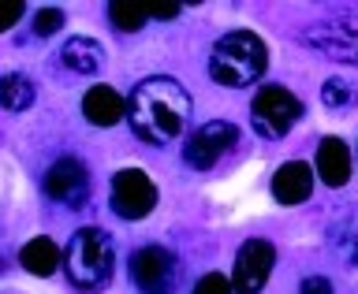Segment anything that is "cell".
<instances>
[{
	"label": "cell",
	"mask_w": 358,
	"mask_h": 294,
	"mask_svg": "<svg viewBox=\"0 0 358 294\" xmlns=\"http://www.w3.org/2000/svg\"><path fill=\"white\" fill-rule=\"evenodd\" d=\"M127 119L142 142L172 145L190 119V94L176 78H164V75L142 78L134 86V94L127 97Z\"/></svg>",
	"instance_id": "6da1fadb"
},
{
	"label": "cell",
	"mask_w": 358,
	"mask_h": 294,
	"mask_svg": "<svg viewBox=\"0 0 358 294\" xmlns=\"http://www.w3.org/2000/svg\"><path fill=\"white\" fill-rule=\"evenodd\" d=\"M60 265H64V276L71 279L78 291H101L112 279V268H116L112 235L101 231V228L75 231L64 257H60Z\"/></svg>",
	"instance_id": "7a4b0ae2"
},
{
	"label": "cell",
	"mask_w": 358,
	"mask_h": 294,
	"mask_svg": "<svg viewBox=\"0 0 358 294\" xmlns=\"http://www.w3.org/2000/svg\"><path fill=\"white\" fill-rule=\"evenodd\" d=\"M265 64H268V49H265V41L250 30L224 34L209 52V75L217 78L220 86H231V89L257 82L262 71H265Z\"/></svg>",
	"instance_id": "3957f363"
},
{
	"label": "cell",
	"mask_w": 358,
	"mask_h": 294,
	"mask_svg": "<svg viewBox=\"0 0 358 294\" xmlns=\"http://www.w3.org/2000/svg\"><path fill=\"white\" fill-rule=\"evenodd\" d=\"M306 45H313L329 60L358 64V8H343L324 22H313L306 30Z\"/></svg>",
	"instance_id": "277c9868"
},
{
	"label": "cell",
	"mask_w": 358,
	"mask_h": 294,
	"mask_svg": "<svg viewBox=\"0 0 358 294\" xmlns=\"http://www.w3.org/2000/svg\"><path fill=\"white\" fill-rule=\"evenodd\" d=\"M299 116H302V101L295 94H287L284 86H265L250 105L254 131L262 134V138H284V134L299 123Z\"/></svg>",
	"instance_id": "5b68a950"
},
{
	"label": "cell",
	"mask_w": 358,
	"mask_h": 294,
	"mask_svg": "<svg viewBox=\"0 0 358 294\" xmlns=\"http://www.w3.org/2000/svg\"><path fill=\"white\" fill-rule=\"evenodd\" d=\"M131 279L142 294H172L179 279V265L161 246H142L131 257Z\"/></svg>",
	"instance_id": "8992f818"
},
{
	"label": "cell",
	"mask_w": 358,
	"mask_h": 294,
	"mask_svg": "<svg viewBox=\"0 0 358 294\" xmlns=\"http://www.w3.org/2000/svg\"><path fill=\"white\" fill-rule=\"evenodd\" d=\"M112 209L123 220H142L157 209V186L138 168H123L112 179Z\"/></svg>",
	"instance_id": "52a82bcc"
},
{
	"label": "cell",
	"mask_w": 358,
	"mask_h": 294,
	"mask_svg": "<svg viewBox=\"0 0 358 294\" xmlns=\"http://www.w3.org/2000/svg\"><path fill=\"white\" fill-rule=\"evenodd\" d=\"M235 142H239V127H231V123H224V119H209L187 138L183 161L190 168H198V172H209Z\"/></svg>",
	"instance_id": "ba28073f"
},
{
	"label": "cell",
	"mask_w": 358,
	"mask_h": 294,
	"mask_svg": "<svg viewBox=\"0 0 358 294\" xmlns=\"http://www.w3.org/2000/svg\"><path fill=\"white\" fill-rule=\"evenodd\" d=\"M276 265V250L265 239H250L243 242L239 257H235V272H231V291L235 294H262V287L268 284Z\"/></svg>",
	"instance_id": "9c48e42d"
},
{
	"label": "cell",
	"mask_w": 358,
	"mask_h": 294,
	"mask_svg": "<svg viewBox=\"0 0 358 294\" xmlns=\"http://www.w3.org/2000/svg\"><path fill=\"white\" fill-rule=\"evenodd\" d=\"M45 194L52 201H60L67 209H83L90 198V172L83 161L75 156H60L49 172H45Z\"/></svg>",
	"instance_id": "30bf717a"
},
{
	"label": "cell",
	"mask_w": 358,
	"mask_h": 294,
	"mask_svg": "<svg viewBox=\"0 0 358 294\" xmlns=\"http://www.w3.org/2000/svg\"><path fill=\"white\" fill-rule=\"evenodd\" d=\"M310 190H313V172H310V164L287 161V164L276 168V175H273V194H276L280 205H299V201L310 198Z\"/></svg>",
	"instance_id": "8fae6325"
},
{
	"label": "cell",
	"mask_w": 358,
	"mask_h": 294,
	"mask_svg": "<svg viewBox=\"0 0 358 294\" xmlns=\"http://www.w3.org/2000/svg\"><path fill=\"white\" fill-rule=\"evenodd\" d=\"M83 116L94 127H112L127 116V101H123L112 86H90V94L83 97Z\"/></svg>",
	"instance_id": "7c38bea8"
},
{
	"label": "cell",
	"mask_w": 358,
	"mask_h": 294,
	"mask_svg": "<svg viewBox=\"0 0 358 294\" xmlns=\"http://www.w3.org/2000/svg\"><path fill=\"white\" fill-rule=\"evenodd\" d=\"M317 175L329 186H343L351 179V149L343 138H324L317 145Z\"/></svg>",
	"instance_id": "4fadbf2b"
},
{
	"label": "cell",
	"mask_w": 358,
	"mask_h": 294,
	"mask_svg": "<svg viewBox=\"0 0 358 294\" xmlns=\"http://www.w3.org/2000/svg\"><path fill=\"white\" fill-rule=\"evenodd\" d=\"M60 60H64V67H71L75 75H97L101 64H105V49H101L94 38H71L60 49Z\"/></svg>",
	"instance_id": "5bb4252c"
},
{
	"label": "cell",
	"mask_w": 358,
	"mask_h": 294,
	"mask_svg": "<svg viewBox=\"0 0 358 294\" xmlns=\"http://www.w3.org/2000/svg\"><path fill=\"white\" fill-rule=\"evenodd\" d=\"M19 265L27 268L30 276H52L56 265H60V250H56L52 239H30L19 250Z\"/></svg>",
	"instance_id": "9a60e30c"
},
{
	"label": "cell",
	"mask_w": 358,
	"mask_h": 294,
	"mask_svg": "<svg viewBox=\"0 0 358 294\" xmlns=\"http://www.w3.org/2000/svg\"><path fill=\"white\" fill-rule=\"evenodd\" d=\"M34 97H38V89H34V82L27 75H4L0 78V108L8 112H27L34 105Z\"/></svg>",
	"instance_id": "2e32d148"
},
{
	"label": "cell",
	"mask_w": 358,
	"mask_h": 294,
	"mask_svg": "<svg viewBox=\"0 0 358 294\" xmlns=\"http://www.w3.org/2000/svg\"><path fill=\"white\" fill-rule=\"evenodd\" d=\"M108 19L112 27L123 30V34H134L145 27V19H150V11L138 8V4H108Z\"/></svg>",
	"instance_id": "e0dca14e"
},
{
	"label": "cell",
	"mask_w": 358,
	"mask_h": 294,
	"mask_svg": "<svg viewBox=\"0 0 358 294\" xmlns=\"http://www.w3.org/2000/svg\"><path fill=\"white\" fill-rule=\"evenodd\" d=\"M351 86L343 82V78H329V82H324V89H321V101L329 108H343V105H351Z\"/></svg>",
	"instance_id": "ac0fdd59"
},
{
	"label": "cell",
	"mask_w": 358,
	"mask_h": 294,
	"mask_svg": "<svg viewBox=\"0 0 358 294\" xmlns=\"http://www.w3.org/2000/svg\"><path fill=\"white\" fill-rule=\"evenodd\" d=\"M64 27V11L60 8H41L38 15H34V34L38 38H49V34H56Z\"/></svg>",
	"instance_id": "d6986e66"
},
{
	"label": "cell",
	"mask_w": 358,
	"mask_h": 294,
	"mask_svg": "<svg viewBox=\"0 0 358 294\" xmlns=\"http://www.w3.org/2000/svg\"><path fill=\"white\" fill-rule=\"evenodd\" d=\"M194 294H235V291H231V284H228V279H224V276L209 272V276H201V279H198Z\"/></svg>",
	"instance_id": "ffe728a7"
},
{
	"label": "cell",
	"mask_w": 358,
	"mask_h": 294,
	"mask_svg": "<svg viewBox=\"0 0 358 294\" xmlns=\"http://www.w3.org/2000/svg\"><path fill=\"white\" fill-rule=\"evenodd\" d=\"M22 11H27V8H22L19 0H0V34L15 27V22L22 19Z\"/></svg>",
	"instance_id": "44dd1931"
},
{
	"label": "cell",
	"mask_w": 358,
	"mask_h": 294,
	"mask_svg": "<svg viewBox=\"0 0 358 294\" xmlns=\"http://www.w3.org/2000/svg\"><path fill=\"white\" fill-rule=\"evenodd\" d=\"M302 294H332V284L324 276H310L306 284H302Z\"/></svg>",
	"instance_id": "7402d4cb"
},
{
	"label": "cell",
	"mask_w": 358,
	"mask_h": 294,
	"mask_svg": "<svg viewBox=\"0 0 358 294\" xmlns=\"http://www.w3.org/2000/svg\"><path fill=\"white\" fill-rule=\"evenodd\" d=\"M150 11V19H176L179 15V8L176 4H161V8H145Z\"/></svg>",
	"instance_id": "603a6c76"
}]
</instances>
